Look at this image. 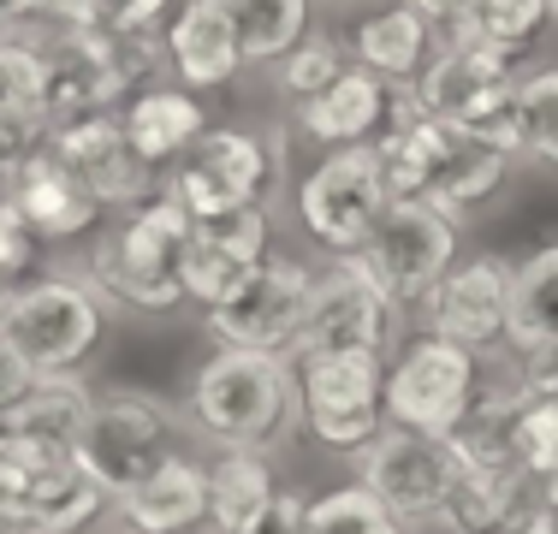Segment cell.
Returning <instances> with one entry per match:
<instances>
[{"instance_id":"1","label":"cell","mask_w":558,"mask_h":534,"mask_svg":"<svg viewBox=\"0 0 558 534\" xmlns=\"http://www.w3.org/2000/svg\"><path fill=\"white\" fill-rule=\"evenodd\" d=\"M191 214L155 191L119 220L113 238H101L96 262H89V286L101 303H125L143 315H167L184 303V244H191Z\"/></svg>"},{"instance_id":"2","label":"cell","mask_w":558,"mask_h":534,"mask_svg":"<svg viewBox=\"0 0 558 534\" xmlns=\"http://www.w3.org/2000/svg\"><path fill=\"white\" fill-rule=\"evenodd\" d=\"M298 410V368L274 351H215L191 386V416L220 446L268 451Z\"/></svg>"},{"instance_id":"3","label":"cell","mask_w":558,"mask_h":534,"mask_svg":"<svg viewBox=\"0 0 558 534\" xmlns=\"http://www.w3.org/2000/svg\"><path fill=\"white\" fill-rule=\"evenodd\" d=\"M517 84H523L517 77V53L451 36V48L440 60L422 65L416 107L517 160Z\"/></svg>"},{"instance_id":"4","label":"cell","mask_w":558,"mask_h":534,"mask_svg":"<svg viewBox=\"0 0 558 534\" xmlns=\"http://www.w3.org/2000/svg\"><path fill=\"white\" fill-rule=\"evenodd\" d=\"M108 493L77 463V451L7 434L0 446V529L7 534H84Z\"/></svg>"},{"instance_id":"5","label":"cell","mask_w":558,"mask_h":534,"mask_svg":"<svg viewBox=\"0 0 558 534\" xmlns=\"http://www.w3.org/2000/svg\"><path fill=\"white\" fill-rule=\"evenodd\" d=\"M298 404L327 451H363L387 427V363L380 351L298 356Z\"/></svg>"},{"instance_id":"6","label":"cell","mask_w":558,"mask_h":534,"mask_svg":"<svg viewBox=\"0 0 558 534\" xmlns=\"http://www.w3.org/2000/svg\"><path fill=\"white\" fill-rule=\"evenodd\" d=\"M0 339L36 374H72L101 339V291L84 279L12 286L7 310H0Z\"/></svg>"},{"instance_id":"7","label":"cell","mask_w":558,"mask_h":534,"mask_svg":"<svg viewBox=\"0 0 558 534\" xmlns=\"http://www.w3.org/2000/svg\"><path fill=\"white\" fill-rule=\"evenodd\" d=\"M279 149H286L279 137H256V131H203V143L184 149V160L172 167L167 196L191 220L250 208L268 196V184L279 172Z\"/></svg>"},{"instance_id":"8","label":"cell","mask_w":558,"mask_h":534,"mask_svg":"<svg viewBox=\"0 0 558 534\" xmlns=\"http://www.w3.org/2000/svg\"><path fill=\"white\" fill-rule=\"evenodd\" d=\"M458 475H463V458L440 434L380 427L363 446V487L387 505L398 523H440Z\"/></svg>"},{"instance_id":"9","label":"cell","mask_w":558,"mask_h":534,"mask_svg":"<svg viewBox=\"0 0 558 534\" xmlns=\"http://www.w3.org/2000/svg\"><path fill=\"white\" fill-rule=\"evenodd\" d=\"M451 256H458V220L434 203H387L375 232L356 250V262L375 274V286L392 303H422L446 279Z\"/></svg>"},{"instance_id":"10","label":"cell","mask_w":558,"mask_h":534,"mask_svg":"<svg viewBox=\"0 0 558 534\" xmlns=\"http://www.w3.org/2000/svg\"><path fill=\"white\" fill-rule=\"evenodd\" d=\"M172 458V427L167 410L143 392H113L89 404V422L77 434V463L101 481V493L119 499L137 481H149Z\"/></svg>"},{"instance_id":"11","label":"cell","mask_w":558,"mask_h":534,"mask_svg":"<svg viewBox=\"0 0 558 534\" xmlns=\"http://www.w3.org/2000/svg\"><path fill=\"white\" fill-rule=\"evenodd\" d=\"M387 179H380V155L375 143H356V149H327V160L298 184V214L310 226L315 244L356 256L363 238L375 232L380 208H387Z\"/></svg>"},{"instance_id":"12","label":"cell","mask_w":558,"mask_h":534,"mask_svg":"<svg viewBox=\"0 0 558 534\" xmlns=\"http://www.w3.org/2000/svg\"><path fill=\"white\" fill-rule=\"evenodd\" d=\"M392 310L398 303L375 286V274L356 256H339L310 286V315H303L286 356L298 363V356H322V351H387Z\"/></svg>"},{"instance_id":"13","label":"cell","mask_w":558,"mask_h":534,"mask_svg":"<svg viewBox=\"0 0 558 534\" xmlns=\"http://www.w3.org/2000/svg\"><path fill=\"white\" fill-rule=\"evenodd\" d=\"M475 398V351L422 332L404 356L387 368V416L392 427H416V434L451 439Z\"/></svg>"},{"instance_id":"14","label":"cell","mask_w":558,"mask_h":534,"mask_svg":"<svg viewBox=\"0 0 558 534\" xmlns=\"http://www.w3.org/2000/svg\"><path fill=\"white\" fill-rule=\"evenodd\" d=\"M310 286L315 274L303 262H279L268 256L232 298H220L208 310V339L220 351H274L286 356L298 339L303 315H310Z\"/></svg>"},{"instance_id":"15","label":"cell","mask_w":558,"mask_h":534,"mask_svg":"<svg viewBox=\"0 0 558 534\" xmlns=\"http://www.w3.org/2000/svg\"><path fill=\"white\" fill-rule=\"evenodd\" d=\"M48 155H54L65 172H77V179L101 196V208L108 203L137 208V203L155 196V167L131 149L125 125H119L113 113H89V119H60V125H48Z\"/></svg>"},{"instance_id":"16","label":"cell","mask_w":558,"mask_h":534,"mask_svg":"<svg viewBox=\"0 0 558 534\" xmlns=\"http://www.w3.org/2000/svg\"><path fill=\"white\" fill-rule=\"evenodd\" d=\"M0 196L19 208V220L31 226L36 244H65V238H84L101 220V196L89 191L77 172H65L48 155V137L31 155H19L12 167H0Z\"/></svg>"},{"instance_id":"17","label":"cell","mask_w":558,"mask_h":534,"mask_svg":"<svg viewBox=\"0 0 558 534\" xmlns=\"http://www.w3.org/2000/svg\"><path fill=\"white\" fill-rule=\"evenodd\" d=\"M268 208L250 203L232 214L191 226V244H184V298L215 310L220 298H232L262 262H268Z\"/></svg>"},{"instance_id":"18","label":"cell","mask_w":558,"mask_h":534,"mask_svg":"<svg viewBox=\"0 0 558 534\" xmlns=\"http://www.w3.org/2000/svg\"><path fill=\"white\" fill-rule=\"evenodd\" d=\"M475 137H463L458 125L422 113L416 96H404V113L380 131L375 155H380V179H387L392 203H434V191L446 184V172L463 160Z\"/></svg>"},{"instance_id":"19","label":"cell","mask_w":558,"mask_h":534,"mask_svg":"<svg viewBox=\"0 0 558 534\" xmlns=\"http://www.w3.org/2000/svg\"><path fill=\"white\" fill-rule=\"evenodd\" d=\"M428 310V332L463 344V351H487L505 339V310H511V267L499 256L451 262L446 279L422 298Z\"/></svg>"},{"instance_id":"20","label":"cell","mask_w":558,"mask_h":534,"mask_svg":"<svg viewBox=\"0 0 558 534\" xmlns=\"http://www.w3.org/2000/svg\"><path fill=\"white\" fill-rule=\"evenodd\" d=\"M392 107L398 96L387 77H375L368 65H344L322 96L298 101V119L322 149H356V143H380V131L398 119Z\"/></svg>"},{"instance_id":"21","label":"cell","mask_w":558,"mask_h":534,"mask_svg":"<svg viewBox=\"0 0 558 534\" xmlns=\"http://www.w3.org/2000/svg\"><path fill=\"white\" fill-rule=\"evenodd\" d=\"M161 43H167V65L184 77V89H220L244 65L226 0H179L172 19L161 24Z\"/></svg>"},{"instance_id":"22","label":"cell","mask_w":558,"mask_h":534,"mask_svg":"<svg viewBox=\"0 0 558 534\" xmlns=\"http://www.w3.org/2000/svg\"><path fill=\"white\" fill-rule=\"evenodd\" d=\"M113 511L131 534H191L208 523V470L191 463L184 451H172L149 481L119 493Z\"/></svg>"},{"instance_id":"23","label":"cell","mask_w":558,"mask_h":534,"mask_svg":"<svg viewBox=\"0 0 558 534\" xmlns=\"http://www.w3.org/2000/svg\"><path fill=\"white\" fill-rule=\"evenodd\" d=\"M48 137V53L0 36V167Z\"/></svg>"},{"instance_id":"24","label":"cell","mask_w":558,"mask_h":534,"mask_svg":"<svg viewBox=\"0 0 558 534\" xmlns=\"http://www.w3.org/2000/svg\"><path fill=\"white\" fill-rule=\"evenodd\" d=\"M119 125H125L131 149H137L155 172H161V167H172L184 149H196V143H203L208 113H203V101H196L191 89L155 84V89H137V96L125 101Z\"/></svg>"},{"instance_id":"25","label":"cell","mask_w":558,"mask_h":534,"mask_svg":"<svg viewBox=\"0 0 558 534\" xmlns=\"http://www.w3.org/2000/svg\"><path fill=\"white\" fill-rule=\"evenodd\" d=\"M505 344H511L523 363H547V356H558V244L535 250L523 267H511Z\"/></svg>"},{"instance_id":"26","label":"cell","mask_w":558,"mask_h":534,"mask_svg":"<svg viewBox=\"0 0 558 534\" xmlns=\"http://www.w3.org/2000/svg\"><path fill=\"white\" fill-rule=\"evenodd\" d=\"M113 101H131V84L89 48L84 31H72L54 53H48V125L108 113Z\"/></svg>"},{"instance_id":"27","label":"cell","mask_w":558,"mask_h":534,"mask_svg":"<svg viewBox=\"0 0 558 534\" xmlns=\"http://www.w3.org/2000/svg\"><path fill=\"white\" fill-rule=\"evenodd\" d=\"M279 487L262 451L250 446H226L208 463V529L215 534H256L262 517L274 511Z\"/></svg>"},{"instance_id":"28","label":"cell","mask_w":558,"mask_h":534,"mask_svg":"<svg viewBox=\"0 0 558 534\" xmlns=\"http://www.w3.org/2000/svg\"><path fill=\"white\" fill-rule=\"evenodd\" d=\"M89 386L72 380V374H36V386L7 410V427L19 439H36V446H60V451H77V434L89 422Z\"/></svg>"},{"instance_id":"29","label":"cell","mask_w":558,"mask_h":534,"mask_svg":"<svg viewBox=\"0 0 558 534\" xmlns=\"http://www.w3.org/2000/svg\"><path fill=\"white\" fill-rule=\"evenodd\" d=\"M356 65H368L387 84L422 77V65H428V19L398 7V0L387 12H375V19H363L356 24Z\"/></svg>"},{"instance_id":"30","label":"cell","mask_w":558,"mask_h":534,"mask_svg":"<svg viewBox=\"0 0 558 534\" xmlns=\"http://www.w3.org/2000/svg\"><path fill=\"white\" fill-rule=\"evenodd\" d=\"M523 493H529V475H517V470H470V463H463V475H458V487H451L440 523L451 534H494V529H505L517 517Z\"/></svg>"},{"instance_id":"31","label":"cell","mask_w":558,"mask_h":534,"mask_svg":"<svg viewBox=\"0 0 558 534\" xmlns=\"http://www.w3.org/2000/svg\"><path fill=\"white\" fill-rule=\"evenodd\" d=\"M238 48L250 60H279L310 36V0H226Z\"/></svg>"},{"instance_id":"32","label":"cell","mask_w":558,"mask_h":534,"mask_svg":"<svg viewBox=\"0 0 558 534\" xmlns=\"http://www.w3.org/2000/svg\"><path fill=\"white\" fill-rule=\"evenodd\" d=\"M547 19H553V0H470L451 31H458L463 43H487V48H505V53H523L541 31H547Z\"/></svg>"},{"instance_id":"33","label":"cell","mask_w":558,"mask_h":534,"mask_svg":"<svg viewBox=\"0 0 558 534\" xmlns=\"http://www.w3.org/2000/svg\"><path fill=\"white\" fill-rule=\"evenodd\" d=\"M517 160L558 167V65L517 84Z\"/></svg>"},{"instance_id":"34","label":"cell","mask_w":558,"mask_h":534,"mask_svg":"<svg viewBox=\"0 0 558 534\" xmlns=\"http://www.w3.org/2000/svg\"><path fill=\"white\" fill-rule=\"evenodd\" d=\"M303 534H404V523H398L363 481H351V487H333L322 499H310Z\"/></svg>"},{"instance_id":"35","label":"cell","mask_w":558,"mask_h":534,"mask_svg":"<svg viewBox=\"0 0 558 534\" xmlns=\"http://www.w3.org/2000/svg\"><path fill=\"white\" fill-rule=\"evenodd\" d=\"M511 451H517V470L529 481L558 475V398L547 392H529L517 380V427H511Z\"/></svg>"},{"instance_id":"36","label":"cell","mask_w":558,"mask_h":534,"mask_svg":"<svg viewBox=\"0 0 558 534\" xmlns=\"http://www.w3.org/2000/svg\"><path fill=\"white\" fill-rule=\"evenodd\" d=\"M505 172H511V155H505V149H487V143H470V149H463V160L446 172V184L434 191V208L451 214V220H463L470 208H482L487 196L499 191Z\"/></svg>"},{"instance_id":"37","label":"cell","mask_w":558,"mask_h":534,"mask_svg":"<svg viewBox=\"0 0 558 534\" xmlns=\"http://www.w3.org/2000/svg\"><path fill=\"white\" fill-rule=\"evenodd\" d=\"M339 72H344V48L333 43V36H303L291 53H279V89H286L291 101L322 96Z\"/></svg>"},{"instance_id":"38","label":"cell","mask_w":558,"mask_h":534,"mask_svg":"<svg viewBox=\"0 0 558 534\" xmlns=\"http://www.w3.org/2000/svg\"><path fill=\"white\" fill-rule=\"evenodd\" d=\"M179 0H84L77 24H108V31H155L172 19Z\"/></svg>"},{"instance_id":"39","label":"cell","mask_w":558,"mask_h":534,"mask_svg":"<svg viewBox=\"0 0 558 534\" xmlns=\"http://www.w3.org/2000/svg\"><path fill=\"white\" fill-rule=\"evenodd\" d=\"M31 256H36V238H31V226L19 220V208L0 196V279H19L24 267H31Z\"/></svg>"},{"instance_id":"40","label":"cell","mask_w":558,"mask_h":534,"mask_svg":"<svg viewBox=\"0 0 558 534\" xmlns=\"http://www.w3.org/2000/svg\"><path fill=\"white\" fill-rule=\"evenodd\" d=\"M31 386H36V368L24 363V356L12 351L7 339H0V410H12L24 392H31Z\"/></svg>"},{"instance_id":"41","label":"cell","mask_w":558,"mask_h":534,"mask_svg":"<svg viewBox=\"0 0 558 534\" xmlns=\"http://www.w3.org/2000/svg\"><path fill=\"white\" fill-rule=\"evenodd\" d=\"M303 511H310V499H298V493H279L274 511L262 517L256 534H303Z\"/></svg>"},{"instance_id":"42","label":"cell","mask_w":558,"mask_h":534,"mask_svg":"<svg viewBox=\"0 0 558 534\" xmlns=\"http://www.w3.org/2000/svg\"><path fill=\"white\" fill-rule=\"evenodd\" d=\"M398 7L422 12V19H428V24H458V19H463V7H470V0H398Z\"/></svg>"},{"instance_id":"43","label":"cell","mask_w":558,"mask_h":534,"mask_svg":"<svg viewBox=\"0 0 558 534\" xmlns=\"http://www.w3.org/2000/svg\"><path fill=\"white\" fill-rule=\"evenodd\" d=\"M43 7V0H0V31H7V24H19L24 12H36Z\"/></svg>"},{"instance_id":"44","label":"cell","mask_w":558,"mask_h":534,"mask_svg":"<svg viewBox=\"0 0 558 534\" xmlns=\"http://www.w3.org/2000/svg\"><path fill=\"white\" fill-rule=\"evenodd\" d=\"M7 434H12V427H7V410H0V446H7Z\"/></svg>"},{"instance_id":"45","label":"cell","mask_w":558,"mask_h":534,"mask_svg":"<svg viewBox=\"0 0 558 534\" xmlns=\"http://www.w3.org/2000/svg\"><path fill=\"white\" fill-rule=\"evenodd\" d=\"M7 298H12V286H7V279H0V310H7Z\"/></svg>"},{"instance_id":"46","label":"cell","mask_w":558,"mask_h":534,"mask_svg":"<svg viewBox=\"0 0 558 534\" xmlns=\"http://www.w3.org/2000/svg\"><path fill=\"white\" fill-rule=\"evenodd\" d=\"M494 534H523V529H517V523H505V529H494Z\"/></svg>"},{"instance_id":"47","label":"cell","mask_w":558,"mask_h":534,"mask_svg":"<svg viewBox=\"0 0 558 534\" xmlns=\"http://www.w3.org/2000/svg\"><path fill=\"white\" fill-rule=\"evenodd\" d=\"M553 12H558V0H553Z\"/></svg>"},{"instance_id":"48","label":"cell","mask_w":558,"mask_h":534,"mask_svg":"<svg viewBox=\"0 0 558 534\" xmlns=\"http://www.w3.org/2000/svg\"><path fill=\"white\" fill-rule=\"evenodd\" d=\"M0 534H7V529H0Z\"/></svg>"}]
</instances>
